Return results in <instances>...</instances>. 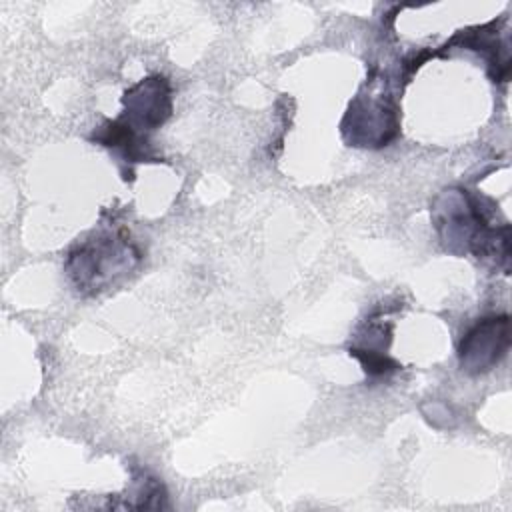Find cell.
Masks as SVG:
<instances>
[{"label":"cell","mask_w":512,"mask_h":512,"mask_svg":"<svg viewBox=\"0 0 512 512\" xmlns=\"http://www.w3.org/2000/svg\"><path fill=\"white\" fill-rule=\"evenodd\" d=\"M172 90L164 76H148L124 92V112L118 120L100 126L92 140L114 148L126 162H144L148 152V134L160 128L172 112Z\"/></svg>","instance_id":"6da1fadb"},{"label":"cell","mask_w":512,"mask_h":512,"mask_svg":"<svg viewBox=\"0 0 512 512\" xmlns=\"http://www.w3.org/2000/svg\"><path fill=\"white\" fill-rule=\"evenodd\" d=\"M436 230L446 244L454 250L456 244L476 258H502L508 262V224L502 228L488 226L480 206L466 194V190H444L434 202Z\"/></svg>","instance_id":"7a4b0ae2"},{"label":"cell","mask_w":512,"mask_h":512,"mask_svg":"<svg viewBox=\"0 0 512 512\" xmlns=\"http://www.w3.org/2000/svg\"><path fill=\"white\" fill-rule=\"evenodd\" d=\"M138 262L140 252L126 230L104 228L70 252L66 268L80 292L98 294L134 270Z\"/></svg>","instance_id":"3957f363"},{"label":"cell","mask_w":512,"mask_h":512,"mask_svg":"<svg viewBox=\"0 0 512 512\" xmlns=\"http://www.w3.org/2000/svg\"><path fill=\"white\" fill-rule=\"evenodd\" d=\"M342 132L344 136L352 132V136L346 138L350 146H386L398 134L396 106L388 96L374 98L372 94H358L342 122Z\"/></svg>","instance_id":"277c9868"},{"label":"cell","mask_w":512,"mask_h":512,"mask_svg":"<svg viewBox=\"0 0 512 512\" xmlns=\"http://www.w3.org/2000/svg\"><path fill=\"white\" fill-rule=\"evenodd\" d=\"M510 348V320L506 314L478 320L458 346L460 368L466 374H484L492 370Z\"/></svg>","instance_id":"5b68a950"}]
</instances>
